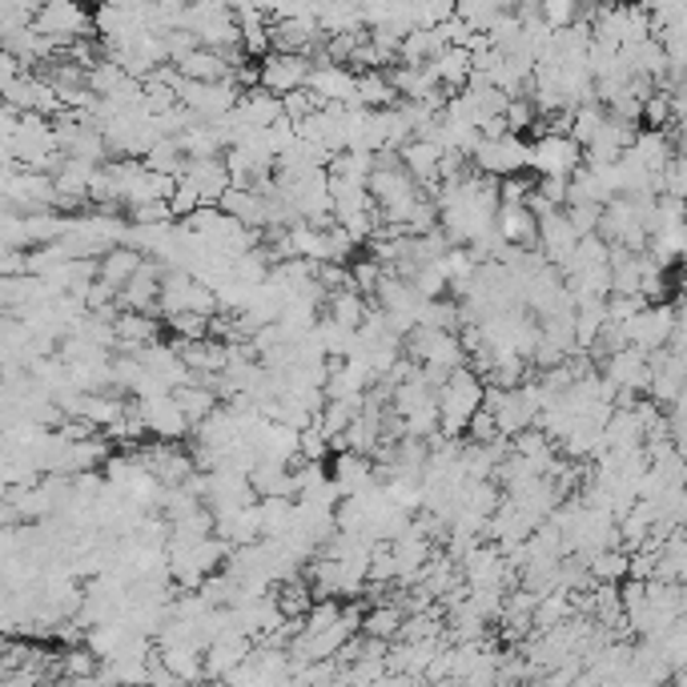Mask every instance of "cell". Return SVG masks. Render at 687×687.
I'll return each mask as SVG.
<instances>
[{"label":"cell","mask_w":687,"mask_h":687,"mask_svg":"<svg viewBox=\"0 0 687 687\" xmlns=\"http://www.w3.org/2000/svg\"><path fill=\"white\" fill-rule=\"evenodd\" d=\"M258 65H262L265 89H274L278 97H286V93H293V89H302L305 80H310V73H314V57L274 49V53H265Z\"/></svg>","instance_id":"9c48e42d"},{"label":"cell","mask_w":687,"mask_h":687,"mask_svg":"<svg viewBox=\"0 0 687 687\" xmlns=\"http://www.w3.org/2000/svg\"><path fill=\"white\" fill-rule=\"evenodd\" d=\"M447 49V37H442V28H410L402 45H398V61L402 65H430L438 53Z\"/></svg>","instance_id":"ac0fdd59"},{"label":"cell","mask_w":687,"mask_h":687,"mask_svg":"<svg viewBox=\"0 0 687 687\" xmlns=\"http://www.w3.org/2000/svg\"><path fill=\"white\" fill-rule=\"evenodd\" d=\"M487 402V378L475 366H459L447 383L438 386V414H442V435L459 438Z\"/></svg>","instance_id":"6da1fadb"},{"label":"cell","mask_w":687,"mask_h":687,"mask_svg":"<svg viewBox=\"0 0 687 687\" xmlns=\"http://www.w3.org/2000/svg\"><path fill=\"white\" fill-rule=\"evenodd\" d=\"M627 326V342L639 346V350H663V346H672V334H675V302H648L632 322H623Z\"/></svg>","instance_id":"52a82bcc"},{"label":"cell","mask_w":687,"mask_h":687,"mask_svg":"<svg viewBox=\"0 0 687 687\" xmlns=\"http://www.w3.org/2000/svg\"><path fill=\"white\" fill-rule=\"evenodd\" d=\"M241 93H246V89H241L238 80H193V77H186V73H182V80H177L182 105L193 109L201 121L229 117V113L238 109Z\"/></svg>","instance_id":"7a4b0ae2"},{"label":"cell","mask_w":687,"mask_h":687,"mask_svg":"<svg viewBox=\"0 0 687 687\" xmlns=\"http://www.w3.org/2000/svg\"><path fill=\"white\" fill-rule=\"evenodd\" d=\"M182 177H189L201 189V198L213 201V205L225 198V189L234 186V173H229V161L225 158H189Z\"/></svg>","instance_id":"7c38bea8"},{"label":"cell","mask_w":687,"mask_h":687,"mask_svg":"<svg viewBox=\"0 0 687 687\" xmlns=\"http://www.w3.org/2000/svg\"><path fill=\"white\" fill-rule=\"evenodd\" d=\"M177 68L193 80H234V61L222 49H210V45H198L193 53L177 61Z\"/></svg>","instance_id":"2e32d148"},{"label":"cell","mask_w":687,"mask_h":687,"mask_svg":"<svg viewBox=\"0 0 687 687\" xmlns=\"http://www.w3.org/2000/svg\"><path fill=\"white\" fill-rule=\"evenodd\" d=\"M137 410H141L146 430L153 438L182 442V438L193 435V423H189V414L182 410V402H177V395H173V390H158V395L137 398Z\"/></svg>","instance_id":"5b68a950"},{"label":"cell","mask_w":687,"mask_h":687,"mask_svg":"<svg viewBox=\"0 0 687 687\" xmlns=\"http://www.w3.org/2000/svg\"><path fill=\"white\" fill-rule=\"evenodd\" d=\"M141 258H146V253L137 250V246H125V241H121V246H113V250H109L105 258H101V278H105L109 286H117V290H125V282H129L133 274H137V265H141Z\"/></svg>","instance_id":"603a6c76"},{"label":"cell","mask_w":687,"mask_h":687,"mask_svg":"<svg viewBox=\"0 0 687 687\" xmlns=\"http://www.w3.org/2000/svg\"><path fill=\"white\" fill-rule=\"evenodd\" d=\"M583 234L575 229V222L567 217V210H551L539 217V250L547 253L551 265H563L571 253L579 250Z\"/></svg>","instance_id":"8fae6325"},{"label":"cell","mask_w":687,"mask_h":687,"mask_svg":"<svg viewBox=\"0 0 687 687\" xmlns=\"http://www.w3.org/2000/svg\"><path fill=\"white\" fill-rule=\"evenodd\" d=\"M395 101H398V89L386 68H362V73H358V105L386 109V105H395Z\"/></svg>","instance_id":"ffe728a7"},{"label":"cell","mask_w":687,"mask_h":687,"mask_svg":"<svg viewBox=\"0 0 687 687\" xmlns=\"http://www.w3.org/2000/svg\"><path fill=\"white\" fill-rule=\"evenodd\" d=\"M410 611L398 603V599H386V603H374L366 615H362V632L378 635V639H398L402 635V623H407Z\"/></svg>","instance_id":"44dd1931"},{"label":"cell","mask_w":687,"mask_h":687,"mask_svg":"<svg viewBox=\"0 0 687 687\" xmlns=\"http://www.w3.org/2000/svg\"><path fill=\"white\" fill-rule=\"evenodd\" d=\"M4 105L21 109V113H49V117H57V113H65V101H61V93H57L49 80L33 77V68L28 73H21V77L4 80Z\"/></svg>","instance_id":"ba28073f"},{"label":"cell","mask_w":687,"mask_h":687,"mask_svg":"<svg viewBox=\"0 0 687 687\" xmlns=\"http://www.w3.org/2000/svg\"><path fill=\"white\" fill-rule=\"evenodd\" d=\"M591 575L595 583H620V579H632V555H623V551H615V547H608V551H595L591 559Z\"/></svg>","instance_id":"cb8c5ba5"},{"label":"cell","mask_w":687,"mask_h":687,"mask_svg":"<svg viewBox=\"0 0 687 687\" xmlns=\"http://www.w3.org/2000/svg\"><path fill=\"white\" fill-rule=\"evenodd\" d=\"M33 25H37L40 33L57 37L65 49H68V40L97 33V21L85 0H45L37 9V21H33Z\"/></svg>","instance_id":"3957f363"},{"label":"cell","mask_w":687,"mask_h":687,"mask_svg":"<svg viewBox=\"0 0 687 687\" xmlns=\"http://www.w3.org/2000/svg\"><path fill=\"white\" fill-rule=\"evenodd\" d=\"M173 395H177V402H182V410L189 414V423H193V426H198L201 419H210L213 410L222 407V395H217L210 383H198V378H193V383H186V386H177Z\"/></svg>","instance_id":"7402d4cb"},{"label":"cell","mask_w":687,"mask_h":687,"mask_svg":"<svg viewBox=\"0 0 687 687\" xmlns=\"http://www.w3.org/2000/svg\"><path fill=\"white\" fill-rule=\"evenodd\" d=\"M165 326L177 334V342H201V338H210V330H213V314L186 310V314H170V317H165Z\"/></svg>","instance_id":"d4e9b609"},{"label":"cell","mask_w":687,"mask_h":687,"mask_svg":"<svg viewBox=\"0 0 687 687\" xmlns=\"http://www.w3.org/2000/svg\"><path fill=\"white\" fill-rule=\"evenodd\" d=\"M475 170L490 173V177H511V173L530 170V146L515 129L502 137H483V146L475 149Z\"/></svg>","instance_id":"8992f818"},{"label":"cell","mask_w":687,"mask_h":687,"mask_svg":"<svg viewBox=\"0 0 687 687\" xmlns=\"http://www.w3.org/2000/svg\"><path fill=\"white\" fill-rule=\"evenodd\" d=\"M250 129H270L274 121L286 113V101H282L274 89H265V85H253V89H246L238 101V109H234Z\"/></svg>","instance_id":"4fadbf2b"},{"label":"cell","mask_w":687,"mask_h":687,"mask_svg":"<svg viewBox=\"0 0 687 687\" xmlns=\"http://www.w3.org/2000/svg\"><path fill=\"white\" fill-rule=\"evenodd\" d=\"M583 165V146L571 133L547 129L539 141H530V170L539 177H571Z\"/></svg>","instance_id":"277c9868"},{"label":"cell","mask_w":687,"mask_h":687,"mask_svg":"<svg viewBox=\"0 0 687 687\" xmlns=\"http://www.w3.org/2000/svg\"><path fill=\"white\" fill-rule=\"evenodd\" d=\"M430 68H435V77L447 85L450 93H459L466 80L475 77V53H471L466 45H447V49L430 61Z\"/></svg>","instance_id":"9a60e30c"},{"label":"cell","mask_w":687,"mask_h":687,"mask_svg":"<svg viewBox=\"0 0 687 687\" xmlns=\"http://www.w3.org/2000/svg\"><path fill=\"white\" fill-rule=\"evenodd\" d=\"M542 16L555 28L575 25L579 21V0H542Z\"/></svg>","instance_id":"83f0119b"},{"label":"cell","mask_w":687,"mask_h":687,"mask_svg":"<svg viewBox=\"0 0 687 687\" xmlns=\"http://www.w3.org/2000/svg\"><path fill=\"white\" fill-rule=\"evenodd\" d=\"M282 101H286V117H293V121H305L317 105H322V101L314 97V89H310V85H302V89H293V93H286Z\"/></svg>","instance_id":"4316f807"},{"label":"cell","mask_w":687,"mask_h":687,"mask_svg":"<svg viewBox=\"0 0 687 687\" xmlns=\"http://www.w3.org/2000/svg\"><path fill=\"white\" fill-rule=\"evenodd\" d=\"M125 213H129V222H137V225H161V222H173V217H177L170 201H146V205H129Z\"/></svg>","instance_id":"484cf974"},{"label":"cell","mask_w":687,"mask_h":687,"mask_svg":"<svg viewBox=\"0 0 687 687\" xmlns=\"http://www.w3.org/2000/svg\"><path fill=\"white\" fill-rule=\"evenodd\" d=\"M326 314H330L334 322L350 326V330H358V326L366 322V314H371V302H366V293L358 290V286H342V290H334L330 298H326Z\"/></svg>","instance_id":"d6986e66"},{"label":"cell","mask_w":687,"mask_h":687,"mask_svg":"<svg viewBox=\"0 0 687 687\" xmlns=\"http://www.w3.org/2000/svg\"><path fill=\"white\" fill-rule=\"evenodd\" d=\"M161 338V322L149 310H125L117 314V350H146Z\"/></svg>","instance_id":"5bb4252c"},{"label":"cell","mask_w":687,"mask_h":687,"mask_svg":"<svg viewBox=\"0 0 687 687\" xmlns=\"http://www.w3.org/2000/svg\"><path fill=\"white\" fill-rule=\"evenodd\" d=\"M499 234L511 246H539V213L530 205H499Z\"/></svg>","instance_id":"e0dca14e"},{"label":"cell","mask_w":687,"mask_h":687,"mask_svg":"<svg viewBox=\"0 0 687 687\" xmlns=\"http://www.w3.org/2000/svg\"><path fill=\"white\" fill-rule=\"evenodd\" d=\"M322 105H358V73L338 61H314V73L305 80Z\"/></svg>","instance_id":"30bf717a"}]
</instances>
